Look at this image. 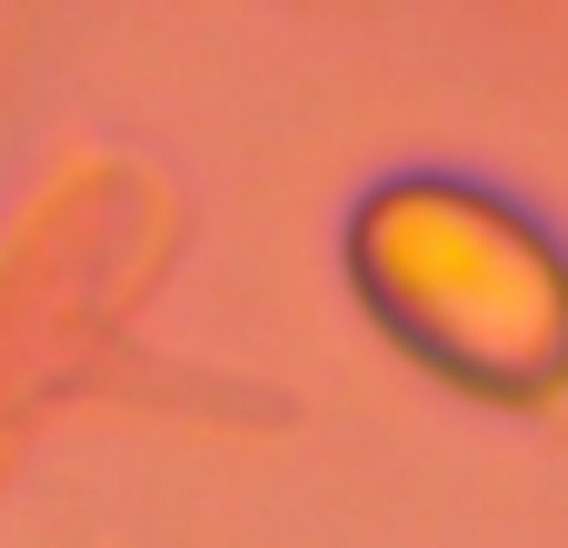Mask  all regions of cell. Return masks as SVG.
<instances>
[{
	"instance_id": "obj_1",
	"label": "cell",
	"mask_w": 568,
	"mask_h": 548,
	"mask_svg": "<svg viewBox=\"0 0 568 548\" xmlns=\"http://www.w3.org/2000/svg\"><path fill=\"white\" fill-rule=\"evenodd\" d=\"M359 270L409 339H429L439 309H479V369H499V339H529L539 359L568 349V280L509 210L469 190H389L359 230Z\"/></svg>"
}]
</instances>
